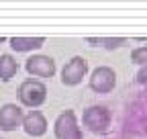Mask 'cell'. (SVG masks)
Listing matches in <instances>:
<instances>
[{
    "mask_svg": "<svg viewBox=\"0 0 147 139\" xmlns=\"http://www.w3.org/2000/svg\"><path fill=\"white\" fill-rule=\"evenodd\" d=\"M123 137L125 139H147V94L139 96L127 109Z\"/></svg>",
    "mask_w": 147,
    "mask_h": 139,
    "instance_id": "6da1fadb",
    "label": "cell"
},
{
    "mask_svg": "<svg viewBox=\"0 0 147 139\" xmlns=\"http://www.w3.org/2000/svg\"><path fill=\"white\" fill-rule=\"evenodd\" d=\"M110 111L104 104H92L88 107L82 115V123L84 127H88V131L92 133H106L110 129Z\"/></svg>",
    "mask_w": 147,
    "mask_h": 139,
    "instance_id": "7a4b0ae2",
    "label": "cell"
},
{
    "mask_svg": "<svg viewBox=\"0 0 147 139\" xmlns=\"http://www.w3.org/2000/svg\"><path fill=\"white\" fill-rule=\"evenodd\" d=\"M18 98L25 107L29 109H37L41 107L47 98V88L45 84L39 80H25L21 86H18Z\"/></svg>",
    "mask_w": 147,
    "mask_h": 139,
    "instance_id": "3957f363",
    "label": "cell"
},
{
    "mask_svg": "<svg viewBox=\"0 0 147 139\" xmlns=\"http://www.w3.org/2000/svg\"><path fill=\"white\" fill-rule=\"evenodd\" d=\"M53 131H55V137L57 139H82V131L78 127L76 113H74L71 109L63 111L57 119H55Z\"/></svg>",
    "mask_w": 147,
    "mask_h": 139,
    "instance_id": "277c9868",
    "label": "cell"
},
{
    "mask_svg": "<svg viewBox=\"0 0 147 139\" xmlns=\"http://www.w3.org/2000/svg\"><path fill=\"white\" fill-rule=\"evenodd\" d=\"M115 86H117V74H115L113 67L100 65V67H96L94 72H92V76H90V88L94 92L106 94V92L113 90Z\"/></svg>",
    "mask_w": 147,
    "mask_h": 139,
    "instance_id": "5b68a950",
    "label": "cell"
},
{
    "mask_svg": "<svg viewBox=\"0 0 147 139\" xmlns=\"http://www.w3.org/2000/svg\"><path fill=\"white\" fill-rule=\"evenodd\" d=\"M86 72H88V61L82 55H74L61 70V82L65 86H76L82 82Z\"/></svg>",
    "mask_w": 147,
    "mask_h": 139,
    "instance_id": "8992f818",
    "label": "cell"
},
{
    "mask_svg": "<svg viewBox=\"0 0 147 139\" xmlns=\"http://www.w3.org/2000/svg\"><path fill=\"white\" fill-rule=\"evenodd\" d=\"M25 70L33 76H39V78H51L55 74V61L49 55H33L27 59Z\"/></svg>",
    "mask_w": 147,
    "mask_h": 139,
    "instance_id": "52a82bcc",
    "label": "cell"
},
{
    "mask_svg": "<svg viewBox=\"0 0 147 139\" xmlns=\"http://www.w3.org/2000/svg\"><path fill=\"white\" fill-rule=\"evenodd\" d=\"M23 109L16 104H2L0 107V131H12L23 123Z\"/></svg>",
    "mask_w": 147,
    "mask_h": 139,
    "instance_id": "ba28073f",
    "label": "cell"
},
{
    "mask_svg": "<svg viewBox=\"0 0 147 139\" xmlns=\"http://www.w3.org/2000/svg\"><path fill=\"white\" fill-rule=\"evenodd\" d=\"M23 129H25V133L27 135H31V137H41L45 131H47V121H45V117L39 113V111H31V113H27L25 117H23Z\"/></svg>",
    "mask_w": 147,
    "mask_h": 139,
    "instance_id": "9c48e42d",
    "label": "cell"
},
{
    "mask_svg": "<svg viewBox=\"0 0 147 139\" xmlns=\"http://www.w3.org/2000/svg\"><path fill=\"white\" fill-rule=\"evenodd\" d=\"M45 37H12L10 39V47L14 51H33L43 47Z\"/></svg>",
    "mask_w": 147,
    "mask_h": 139,
    "instance_id": "30bf717a",
    "label": "cell"
},
{
    "mask_svg": "<svg viewBox=\"0 0 147 139\" xmlns=\"http://www.w3.org/2000/svg\"><path fill=\"white\" fill-rule=\"evenodd\" d=\"M16 72H18V61L8 53L0 55V82H8Z\"/></svg>",
    "mask_w": 147,
    "mask_h": 139,
    "instance_id": "8fae6325",
    "label": "cell"
},
{
    "mask_svg": "<svg viewBox=\"0 0 147 139\" xmlns=\"http://www.w3.org/2000/svg\"><path fill=\"white\" fill-rule=\"evenodd\" d=\"M88 41L94 45H104L108 49H115V47H121L127 39L125 37H88Z\"/></svg>",
    "mask_w": 147,
    "mask_h": 139,
    "instance_id": "7c38bea8",
    "label": "cell"
},
{
    "mask_svg": "<svg viewBox=\"0 0 147 139\" xmlns=\"http://www.w3.org/2000/svg\"><path fill=\"white\" fill-rule=\"evenodd\" d=\"M131 59H133L135 63H139V65H147V45L137 47L133 53H131Z\"/></svg>",
    "mask_w": 147,
    "mask_h": 139,
    "instance_id": "4fadbf2b",
    "label": "cell"
},
{
    "mask_svg": "<svg viewBox=\"0 0 147 139\" xmlns=\"http://www.w3.org/2000/svg\"><path fill=\"white\" fill-rule=\"evenodd\" d=\"M137 82L143 84V86H147V65H143L139 72H137Z\"/></svg>",
    "mask_w": 147,
    "mask_h": 139,
    "instance_id": "5bb4252c",
    "label": "cell"
},
{
    "mask_svg": "<svg viewBox=\"0 0 147 139\" xmlns=\"http://www.w3.org/2000/svg\"><path fill=\"white\" fill-rule=\"evenodd\" d=\"M2 41H4V37H0V43H2Z\"/></svg>",
    "mask_w": 147,
    "mask_h": 139,
    "instance_id": "9a60e30c",
    "label": "cell"
}]
</instances>
